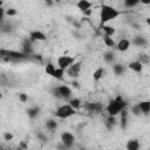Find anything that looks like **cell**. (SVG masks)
I'll use <instances>...</instances> for the list:
<instances>
[{"mask_svg":"<svg viewBox=\"0 0 150 150\" xmlns=\"http://www.w3.org/2000/svg\"><path fill=\"white\" fill-rule=\"evenodd\" d=\"M128 68H129L130 70H132V71L139 74V73H142V70H143V63L139 62L138 60H135V61H131V62L128 64Z\"/></svg>","mask_w":150,"mask_h":150,"instance_id":"12","label":"cell"},{"mask_svg":"<svg viewBox=\"0 0 150 150\" xmlns=\"http://www.w3.org/2000/svg\"><path fill=\"white\" fill-rule=\"evenodd\" d=\"M19 100H20V102L26 103L28 101V95L25 94V93H21V94H19Z\"/></svg>","mask_w":150,"mask_h":150,"instance_id":"34","label":"cell"},{"mask_svg":"<svg viewBox=\"0 0 150 150\" xmlns=\"http://www.w3.org/2000/svg\"><path fill=\"white\" fill-rule=\"evenodd\" d=\"M121 127H122V129H125L127 128V123H128V111L124 109V110H122L121 111Z\"/></svg>","mask_w":150,"mask_h":150,"instance_id":"25","label":"cell"},{"mask_svg":"<svg viewBox=\"0 0 150 150\" xmlns=\"http://www.w3.org/2000/svg\"><path fill=\"white\" fill-rule=\"evenodd\" d=\"M60 141H61V143L64 144L66 149H68V148H71V146L74 145L75 136H74L71 132H69V131H63V132L60 135Z\"/></svg>","mask_w":150,"mask_h":150,"instance_id":"8","label":"cell"},{"mask_svg":"<svg viewBox=\"0 0 150 150\" xmlns=\"http://www.w3.org/2000/svg\"><path fill=\"white\" fill-rule=\"evenodd\" d=\"M43 1H45V2H47L48 5H50V4H52V2L54 1V0H43Z\"/></svg>","mask_w":150,"mask_h":150,"instance_id":"40","label":"cell"},{"mask_svg":"<svg viewBox=\"0 0 150 150\" xmlns=\"http://www.w3.org/2000/svg\"><path fill=\"white\" fill-rule=\"evenodd\" d=\"M102 39H103V43H104L105 47H109V48H114V47H116V42H115V40L112 39V36H109V35L103 34Z\"/></svg>","mask_w":150,"mask_h":150,"instance_id":"15","label":"cell"},{"mask_svg":"<svg viewBox=\"0 0 150 150\" xmlns=\"http://www.w3.org/2000/svg\"><path fill=\"white\" fill-rule=\"evenodd\" d=\"M46 128H47L48 131H52V132L55 131L56 128H57V122H56V120H54V118L47 120V121H46Z\"/></svg>","mask_w":150,"mask_h":150,"instance_id":"22","label":"cell"},{"mask_svg":"<svg viewBox=\"0 0 150 150\" xmlns=\"http://www.w3.org/2000/svg\"><path fill=\"white\" fill-rule=\"evenodd\" d=\"M0 56L8 62H14V61H21V60H26L28 59V54L23 53V52H18V50H12V49H1L0 50Z\"/></svg>","mask_w":150,"mask_h":150,"instance_id":"3","label":"cell"},{"mask_svg":"<svg viewBox=\"0 0 150 150\" xmlns=\"http://www.w3.org/2000/svg\"><path fill=\"white\" fill-rule=\"evenodd\" d=\"M138 104H139V108L143 115L150 114V101H141Z\"/></svg>","mask_w":150,"mask_h":150,"instance_id":"20","label":"cell"},{"mask_svg":"<svg viewBox=\"0 0 150 150\" xmlns=\"http://www.w3.org/2000/svg\"><path fill=\"white\" fill-rule=\"evenodd\" d=\"M76 7L83 13L84 11H88V9H90L93 7V2L89 1V0H79L76 2Z\"/></svg>","mask_w":150,"mask_h":150,"instance_id":"13","label":"cell"},{"mask_svg":"<svg viewBox=\"0 0 150 150\" xmlns=\"http://www.w3.org/2000/svg\"><path fill=\"white\" fill-rule=\"evenodd\" d=\"M40 112V108L39 107H30L27 109V115L29 118H35Z\"/></svg>","mask_w":150,"mask_h":150,"instance_id":"23","label":"cell"},{"mask_svg":"<svg viewBox=\"0 0 150 150\" xmlns=\"http://www.w3.org/2000/svg\"><path fill=\"white\" fill-rule=\"evenodd\" d=\"M53 93H54V95L57 98H62V100H66V101H68L69 98H71V94H73L70 87L67 86V84H61V86L55 87L54 90H53Z\"/></svg>","mask_w":150,"mask_h":150,"instance_id":"5","label":"cell"},{"mask_svg":"<svg viewBox=\"0 0 150 150\" xmlns=\"http://www.w3.org/2000/svg\"><path fill=\"white\" fill-rule=\"evenodd\" d=\"M103 60H104L107 63H111V62H114V61H115V53L111 52V50L105 52V53L103 54Z\"/></svg>","mask_w":150,"mask_h":150,"instance_id":"26","label":"cell"},{"mask_svg":"<svg viewBox=\"0 0 150 150\" xmlns=\"http://www.w3.org/2000/svg\"><path fill=\"white\" fill-rule=\"evenodd\" d=\"M71 86H73L74 88H76V89H80V83H79L77 81H75V80L71 82Z\"/></svg>","mask_w":150,"mask_h":150,"instance_id":"36","label":"cell"},{"mask_svg":"<svg viewBox=\"0 0 150 150\" xmlns=\"http://www.w3.org/2000/svg\"><path fill=\"white\" fill-rule=\"evenodd\" d=\"M141 4H143V5H150V0H141Z\"/></svg>","mask_w":150,"mask_h":150,"instance_id":"38","label":"cell"},{"mask_svg":"<svg viewBox=\"0 0 150 150\" xmlns=\"http://www.w3.org/2000/svg\"><path fill=\"white\" fill-rule=\"evenodd\" d=\"M75 62V56H69V55H60L56 59L57 67L62 69H67L69 66H71Z\"/></svg>","mask_w":150,"mask_h":150,"instance_id":"7","label":"cell"},{"mask_svg":"<svg viewBox=\"0 0 150 150\" xmlns=\"http://www.w3.org/2000/svg\"><path fill=\"white\" fill-rule=\"evenodd\" d=\"M145 22H146V25L150 27V16H148V18L145 19Z\"/></svg>","mask_w":150,"mask_h":150,"instance_id":"39","label":"cell"},{"mask_svg":"<svg viewBox=\"0 0 150 150\" xmlns=\"http://www.w3.org/2000/svg\"><path fill=\"white\" fill-rule=\"evenodd\" d=\"M55 69H56V66H55L53 62H48V63L45 66V73H46L47 75H49V76L53 75V73L55 71Z\"/></svg>","mask_w":150,"mask_h":150,"instance_id":"27","label":"cell"},{"mask_svg":"<svg viewBox=\"0 0 150 150\" xmlns=\"http://www.w3.org/2000/svg\"><path fill=\"white\" fill-rule=\"evenodd\" d=\"M105 124L109 129H112L116 124V116H111V115H108L107 117V121H105Z\"/></svg>","mask_w":150,"mask_h":150,"instance_id":"29","label":"cell"},{"mask_svg":"<svg viewBox=\"0 0 150 150\" xmlns=\"http://www.w3.org/2000/svg\"><path fill=\"white\" fill-rule=\"evenodd\" d=\"M61 0H54V2H60Z\"/></svg>","mask_w":150,"mask_h":150,"instance_id":"41","label":"cell"},{"mask_svg":"<svg viewBox=\"0 0 150 150\" xmlns=\"http://www.w3.org/2000/svg\"><path fill=\"white\" fill-rule=\"evenodd\" d=\"M16 9L15 8H8V9H6V15L7 16H15L16 15Z\"/></svg>","mask_w":150,"mask_h":150,"instance_id":"33","label":"cell"},{"mask_svg":"<svg viewBox=\"0 0 150 150\" xmlns=\"http://www.w3.org/2000/svg\"><path fill=\"white\" fill-rule=\"evenodd\" d=\"M131 46V41L128 39H121L118 42H116V49L118 52H127Z\"/></svg>","mask_w":150,"mask_h":150,"instance_id":"10","label":"cell"},{"mask_svg":"<svg viewBox=\"0 0 150 150\" xmlns=\"http://www.w3.org/2000/svg\"><path fill=\"white\" fill-rule=\"evenodd\" d=\"M137 60L144 64V63H149L150 57H149L148 55H145V54H139V56H138V59H137Z\"/></svg>","mask_w":150,"mask_h":150,"instance_id":"31","label":"cell"},{"mask_svg":"<svg viewBox=\"0 0 150 150\" xmlns=\"http://www.w3.org/2000/svg\"><path fill=\"white\" fill-rule=\"evenodd\" d=\"M68 103H69L74 109H76V110L81 109V107H82V102H81V100L77 98V97H71V98H69V100H68Z\"/></svg>","mask_w":150,"mask_h":150,"instance_id":"21","label":"cell"},{"mask_svg":"<svg viewBox=\"0 0 150 150\" xmlns=\"http://www.w3.org/2000/svg\"><path fill=\"white\" fill-rule=\"evenodd\" d=\"M101 28H102V30H103V33L105 34V35H109V36H114V34L116 33V29L112 27V26H110V25H108V23H104V25H101Z\"/></svg>","mask_w":150,"mask_h":150,"instance_id":"18","label":"cell"},{"mask_svg":"<svg viewBox=\"0 0 150 150\" xmlns=\"http://www.w3.org/2000/svg\"><path fill=\"white\" fill-rule=\"evenodd\" d=\"M124 71H125V68H124L123 64H121V63H115V64H112V73H114L116 76L123 75Z\"/></svg>","mask_w":150,"mask_h":150,"instance_id":"19","label":"cell"},{"mask_svg":"<svg viewBox=\"0 0 150 150\" xmlns=\"http://www.w3.org/2000/svg\"><path fill=\"white\" fill-rule=\"evenodd\" d=\"M36 137H38L41 142H46V141H48V137H47L43 132H38V134H36Z\"/></svg>","mask_w":150,"mask_h":150,"instance_id":"35","label":"cell"},{"mask_svg":"<svg viewBox=\"0 0 150 150\" xmlns=\"http://www.w3.org/2000/svg\"><path fill=\"white\" fill-rule=\"evenodd\" d=\"M127 105H128V103L122 97V95H117L116 97H114L112 100L109 101V103L105 107V111L108 112V115L117 116L121 114L122 110H124L127 108Z\"/></svg>","mask_w":150,"mask_h":150,"instance_id":"2","label":"cell"},{"mask_svg":"<svg viewBox=\"0 0 150 150\" xmlns=\"http://www.w3.org/2000/svg\"><path fill=\"white\" fill-rule=\"evenodd\" d=\"M84 109L88 111V112H93V114H97L101 111L102 107L100 103H96V102H90V103H87L84 105Z\"/></svg>","mask_w":150,"mask_h":150,"instance_id":"11","label":"cell"},{"mask_svg":"<svg viewBox=\"0 0 150 150\" xmlns=\"http://www.w3.org/2000/svg\"><path fill=\"white\" fill-rule=\"evenodd\" d=\"M131 45L134 46H137V47H145L148 45V41L144 36H141V35H137L135 36L132 40H131Z\"/></svg>","mask_w":150,"mask_h":150,"instance_id":"14","label":"cell"},{"mask_svg":"<svg viewBox=\"0 0 150 150\" xmlns=\"http://www.w3.org/2000/svg\"><path fill=\"white\" fill-rule=\"evenodd\" d=\"M46 40H47V35L43 32L38 29L29 32V41L34 42V41H46Z\"/></svg>","mask_w":150,"mask_h":150,"instance_id":"9","label":"cell"},{"mask_svg":"<svg viewBox=\"0 0 150 150\" xmlns=\"http://www.w3.org/2000/svg\"><path fill=\"white\" fill-rule=\"evenodd\" d=\"M141 4V0H123V5L125 8H132Z\"/></svg>","mask_w":150,"mask_h":150,"instance_id":"28","label":"cell"},{"mask_svg":"<svg viewBox=\"0 0 150 150\" xmlns=\"http://www.w3.org/2000/svg\"><path fill=\"white\" fill-rule=\"evenodd\" d=\"M104 73H105V70H104V68H102V67H98V68H96L95 70H94V73H93V80L94 81H100L103 76H104Z\"/></svg>","mask_w":150,"mask_h":150,"instance_id":"16","label":"cell"},{"mask_svg":"<svg viewBox=\"0 0 150 150\" xmlns=\"http://www.w3.org/2000/svg\"><path fill=\"white\" fill-rule=\"evenodd\" d=\"M13 138H14V136H13V134H12V132H9V131L4 132V139H5V141L9 142V141H12Z\"/></svg>","mask_w":150,"mask_h":150,"instance_id":"32","label":"cell"},{"mask_svg":"<svg viewBox=\"0 0 150 150\" xmlns=\"http://www.w3.org/2000/svg\"><path fill=\"white\" fill-rule=\"evenodd\" d=\"M83 14H84V15H87V16H89V15H91V9H88V11H84V12H83Z\"/></svg>","mask_w":150,"mask_h":150,"instance_id":"37","label":"cell"},{"mask_svg":"<svg viewBox=\"0 0 150 150\" xmlns=\"http://www.w3.org/2000/svg\"><path fill=\"white\" fill-rule=\"evenodd\" d=\"M64 71H66V69H62V68H60V67H56V69H55V71L53 73L52 77H54V79H56V80H62L63 76H64Z\"/></svg>","mask_w":150,"mask_h":150,"instance_id":"24","label":"cell"},{"mask_svg":"<svg viewBox=\"0 0 150 150\" xmlns=\"http://www.w3.org/2000/svg\"><path fill=\"white\" fill-rule=\"evenodd\" d=\"M125 148L128 150H138L141 148V143L137 139H129L125 144Z\"/></svg>","mask_w":150,"mask_h":150,"instance_id":"17","label":"cell"},{"mask_svg":"<svg viewBox=\"0 0 150 150\" xmlns=\"http://www.w3.org/2000/svg\"><path fill=\"white\" fill-rule=\"evenodd\" d=\"M131 114L132 115H135V116H139L141 114H142V111H141V108H139V104L138 103H136V104H134L132 107H131Z\"/></svg>","mask_w":150,"mask_h":150,"instance_id":"30","label":"cell"},{"mask_svg":"<svg viewBox=\"0 0 150 150\" xmlns=\"http://www.w3.org/2000/svg\"><path fill=\"white\" fill-rule=\"evenodd\" d=\"M121 15V12L118 9H116L115 7L103 4L100 8V25H104L108 23L115 19H117Z\"/></svg>","mask_w":150,"mask_h":150,"instance_id":"1","label":"cell"},{"mask_svg":"<svg viewBox=\"0 0 150 150\" xmlns=\"http://www.w3.org/2000/svg\"><path fill=\"white\" fill-rule=\"evenodd\" d=\"M81 69H82V62L80 61H75L71 66H69L67 69H66V73L69 77L71 79H77L80 76V73H81Z\"/></svg>","mask_w":150,"mask_h":150,"instance_id":"6","label":"cell"},{"mask_svg":"<svg viewBox=\"0 0 150 150\" xmlns=\"http://www.w3.org/2000/svg\"><path fill=\"white\" fill-rule=\"evenodd\" d=\"M76 111H77V110L74 109L69 103H66V104L60 105V107L55 110L54 116H55L56 118H60V120H67V118L74 116V115L76 114Z\"/></svg>","mask_w":150,"mask_h":150,"instance_id":"4","label":"cell"}]
</instances>
